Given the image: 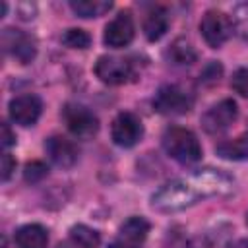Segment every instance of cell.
<instances>
[{
	"label": "cell",
	"instance_id": "obj_1",
	"mask_svg": "<svg viewBox=\"0 0 248 248\" xmlns=\"http://www.w3.org/2000/svg\"><path fill=\"white\" fill-rule=\"evenodd\" d=\"M234 188L229 174L217 169H200L186 176L165 182L153 196L151 207L161 213H174L213 196H227Z\"/></svg>",
	"mask_w": 248,
	"mask_h": 248
},
{
	"label": "cell",
	"instance_id": "obj_2",
	"mask_svg": "<svg viewBox=\"0 0 248 248\" xmlns=\"http://www.w3.org/2000/svg\"><path fill=\"white\" fill-rule=\"evenodd\" d=\"M163 149L178 163H196L202 159V145L196 134L182 126H169L165 130Z\"/></svg>",
	"mask_w": 248,
	"mask_h": 248
},
{
	"label": "cell",
	"instance_id": "obj_3",
	"mask_svg": "<svg viewBox=\"0 0 248 248\" xmlns=\"http://www.w3.org/2000/svg\"><path fill=\"white\" fill-rule=\"evenodd\" d=\"M194 107V97L180 85H163L153 97V108L161 114H186Z\"/></svg>",
	"mask_w": 248,
	"mask_h": 248
},
{
	"label": "cell",
	"instance_id": "obj_4",
	"mask_svg": "<svg viewBox=\"0 0 248 248\" xmlns=\"http://www.w3.org/2000/svg\"><path fill=\"white\" fill-rule=\"evenodd\" d=\"M200 31L211 48H219L232 35V21L219 10H207L200 21Z\"/></svg>",
	"mask_w": 248,
	"mask_h": 248
},
{
	"label": "cell",
	"instance_id": "obj_5",
	"mask_svg": "<svg viewBox=\"0 0 248 248\" xmlns=\"http://www.w3.org/2000/svg\"><path fill=\"white\" fill-rule=\"evenodd\" d=\"M62 118L68 126V130L76 136V138H93L99 130V118L95 116L93 110H89L83 105H76L70 103L64 107L62 110Z\"/></svg>",
	"mask_w": 248,
	"mask_h": 248
},
{
	"label": "cell",
	"instance_id": "obj_6",
	"mask_svg": "<svg viewBox=\"0 0 248 248\" xmlns=\"http://www.w3.org/2000/svg\"><path fill=\"white\" fill-rule=\"evenodd\" d=\"M110 138L120 147H134L143 138V124L134 112H120L110 124Z\"/></svg>",
	"mask_w": 248,
	"mask_h": 248
},
{
	"label": "cell",
	"instance_id": "obj_7",
	"mask_svg": "<svg viewBox=\"0 0 248 248\" xmlns=\"http://www.w3.org/2000/svg\"><path fill=\"white\" fill-rule=\"evenodd\" d=\"M236 116H238L236 103L232 99H223L203 112L202 126L207 134H221L236 120Z\"/></svg>",
	"mask_w": 248,
	"mask_h": 248
},
{
	"label": "cell",
	"instance_id": "obj_8",
	"mask_svg": "<svg viewBox=\"0 0 248 248\" xmlns=\"http://www.w3.org/2000/svg\"><path fill=\"white\" fill-rule=\"evenodd\" d=\"M134 35H136V25H134L132 12L130 10H124L114 19H110L107 23L103 41L110 48H122V46H128L132 43Z\"/></svg>",
	"mask_w": 248,
	"mask_h": 248
},
{
	"label": "cell",
	"instance_id": "obj_9",
	"mask_svg": "<svg viewBox=\"0 0 248 248\" xmlns=\"http://www.w3.org/2000/svg\"><path fill=\"white\" fill-rule=\"evenodd\" d=\"M2 45H4V50L10 56H14L19 64H29L37 54L35 41L27 33L14 27H6L2 31Z\"/></svg>",
	"mask_w": 248,
	"mask_h": 248
},
{
	"label": "cell",
	"instance_id": "obj_10",
	"mask_svg": "<svg viewBox=\"0 0 248 248\" xmlns=\"http://www.w3.org/2000/svg\"><path fill=\"white\" fill-rule=\"evenodd\" d=\"M134 70L132 64L124 58L116 56H99L95 62V76L108 85H120L126 83L132 78Z\"/></svg>",
	"mask_w": 248,
	"mask_h": 248
},
{
	"label": "cell",
	"instance_id": "obj_11",
	"mask_svg": "<svg viewBox=\"0 0 248 248\" xmlns=\"http://www.w3.org/2000/svg\"><path fill=\"white\" fill-rule=\"evenodd\" d=\"M8 112L10 118L19 124V126H33L41 112H43V101L33 95V93H25V95H17L10 101L8 105Z\"/></svg>",
	"mask_w": 248,
	"mask_h": 248
},
{
	"label": "cell",
	"instance_id": "obj_12",
	"mask_svg": "<svg viewBox=\"0 0 248 248\" xmlns=\"http://www.w3.org/2000/svg\"><path fill=\"white\" fill-rule=\"evenodd\" d=\"M45 149L56 167L70 169L78 163V147L72 140H68L64 136H50L45 141Z\"/></svg>",
	"mask_w": 248,
	"mask_h": 248
},
{
	"label": "cell",
	"instance_id": "obj_13",
	"mask_svg": "<svg viewBox=\"0 0 248 248\" xmlns=\"http://www.w3.org/2000/svg\"><path fill=\"white\" fill-rule=\"evenodd\" d=\"M14 242H16V248H46L48 232L43 225H37V223L23 225L16 231Z\"/></svg>",
	"mask_w": 248,
	"mask_h": 248
},
{
	"label": "cell",
	"instance_id": "obj_14",
	"mask_svg": "<svg viewBox=\"0 0 248 248\" xmlns=\"http://www.w3.org/2000/svg\"><path fill=\"white\" fill-rule=\"evenodd\" d=\"M169 23H170V17H169L167 8L153 6L143 17V33H145L147 41H159L167 33Z\"/></svg>",
	"mask_w": 248,
	"mask_h": 248
},
{
	"label": "cell",
	"instance_id": "obj_15",
	"mask_svg": "<svg viewBox=\"0 0 248 248\" xmlns=\"http://www.w3.org/2000/svg\"><path fill=\"white\" fill-rule=\"evenodd\" d=\"M217 155L223 159H231V161H242L248 159V130L244 134H240L234 140L229 141H221L215 147Z\"/></svg>",
	"mask_w": 248,
	"mask_h": 248
},
{
	"label": "cell",
	"instance_id": "obj_16",
	"mask_svg": "<svg viewBox=\"0 0 248 248\" xmlns=\"http://www.w3.org/2000/svg\"><path fill=\"white\" fill-rule=\"evenodd\" d=\"M147 232H149V223L143 217H130L120 227V240L140 244V242L145 240Z\"/></svg>",
	"mask_w": 248,
	"mask_h": 248
},
{
	"label": "cell",
	"instance_id": "obj_17",
	"mask_svg": "<svg viewBox=\"0 0 248 248\" xmlns=\"http://www.w3.org/2000/svg\"><path fill=\"white\" fill-rule=\"evenodd\" d=\"M70 8L79 17H99V16H105L112 8V2H108V0H72Z\"/></svg>",
	"mask_w": 248,
	"mask_h": 248
},
{
	"label": "cell",
	"instance_id": "obj_18",
	"mask_svg": "<svg viewBox=\"0 0 248 248\" xmlns=\"http://www.w3.org/2000/svg\"><path fill=\"white\" fill-rule=\"evenodd\" d=\"M167 56L170 58L172 64L184 66V64H194L196 58H198V52H196V48L192 46V43H188L186 39H176V41L170 45V48L167 50Z\"/></svg>",
	"mask_w": 248,
	"mask_h": 248
},
{
	"label": "cell",
	"instance_id": "obj_19",
	"mask_svg": "<svg viewBox=\"0 0 248 248\" xmlns=\"http://www.w3.org/2000/svg\"><path fill=\"white\" fill-rule=\"evenodd\" d=\"M70 236L79 248H97L101 244V234L87 225H74L70 229Z\"/></svg>",
	"mask_w": 248,
	"mask_h": 248
},
{
	"label": "cell",
	"instance_id": "obj_20",
	"mask_svg": "<svg viewBox=\"0 0 248 248\" xmlns=\"http://www.w3.org/2000/svg\"><path fill=\"white\" fill-rule=\"evenodd\" d=\"M231 21H232V29L240 37L248 39V2H240L234 6Z\"/></svg>",
	"mask_w": 248,
	"mask_h": 248
},
{
	"label": "cell",
	"instance_id": "obj_21",
	"mask_svg": "<svg viewBox=\"0 0 248 248\" xmlns=\"http://www.w3.org/2000/svg\"><path fill=\"white\" fill-rule=\"evenodd\" d=\"M62 43L70 48H87L91 37L83 29H66V33L62 35Z\"/></svg>",
	"mask_w": 248,
	"mask_h": 248
},
{
	"label": "cell",
	"instance_id": "obj_22",
	"mask_svg": "<svg viewBox=\"0 0 248 248\" xmlns=\"http://www.w3.org/2000/svg\"><path fill=\"white\" fill-rule=\"evenodd\" d=\"M231 87L242 95V97H248V68H240L232 74V79H231Z\"/></svg>",
	"mask_w": 248,
	"mask_h": 248
},
{
	"label": "cell",
	"instance_id": "obj_23",
	"mask_svg": "<svg viewBox=\"0 0 248 248\" xmlns=\"http://www.w3.org/2000/svg\"><path fill=\"white\" fill-rule=\"evenodd\" d=\"M25 180L27 182H39L41 178L46 176V167L41 161H31L25 165Z\"/></svg>",
	"mask_w": 248,
	"mask_h": 248
},
{
	"label": "cell",
	"instance_id": "obj_24",
	"mask_svg": "<svg viewBox=\"0 0 248 248\" xmlns=\"http://www.w3.org/2000/svg\"><path fill=\"white\" fill-rule=\"evenodd\" d=\"M14 170H16V159L8 151H4V155H2V180L6 182Z\"/></svg>",
	"mask_w": 248,
	"mask_h": 248
},
{
	"label": "cell",
	"instance_id": "obj_25",
	"mask_svg": "<svg viewBox=\"0 0 248 248\" xmlns=\"http://www.w3.org/2000/svg\"><path fill=\"white\" fill-rule=\"evenodd\" d=\"M16 143V134L10 130V126L4 122L2 124V145H4V149H8L10 145H14Z\"/></svg>",
	"mask_w": 248,
	"mask_h": 248
},
{
	"label": "cell",
	"instance_id": "obj_26",
	"mask_svg": "<svg viewBox=\"0 0 248 248\" xmlns=\"http://www.w3.org/2000/svg\"><path fill=\"white\" fill-rule=\"evenodd\" d=\"M108 248H138V244H132V242H126V240H114Z\"/></svg>",
	"mask_w": 248,
	"mask_h": 248
},
{
	"label": "cell",
	"instance_id": "obj_27",
	"mask_svg": "<svg viewBox=\"0 0 248 248\" xmlns=\"http://www.w3.org/2000/svg\"><path fill=\"white\" fill-rule=\"evenodd\" d=\"M225 248H248V238H240V240L229 242Z\"/></svg>",
	"mask_w": 248,
	"mask_h": 248
},
{
	"label": "cell",
	"instance_id": "obj_28",
	"mask_svg": "<svg viewBox=\"0 0 248 248\" xmlns=\"http://www.w3.org/2000/svg\"><path fill=\"white\" fill-rule=\"evenodd\" d=\"M246 225H248V215H246Z\"/></svg>",
	"mask_w": 248,
	"mask_h": 248
}]
</instances>
